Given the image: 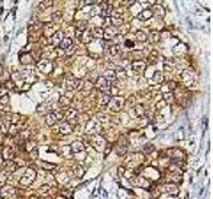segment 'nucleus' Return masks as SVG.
Here are the masks:
<instances>
[{
	"label": "nucleus",
	"instance_id": "f257e3e1",
	"mask_svg": "<svg viewBox=\"0 0 213 199\" xmlns=\"http://www.w3.org/2000/svg\"><path fill=\"white\" fill-rule=\"evenodd\" d=\"M35 178H36V171H35L33 169H27L25 172H24V175L20 178V184H23V186H28L31 184L35 180Z\"/></svg>",
	"mask_w": 213,
	"mask_h": 199
},
{
	"label": "nucleus",
	"instance_id": "f03ea898",
	"mask_svg": "<svg viewBox=\"0 0 213 199\" xmlns=\"http://www.w3.org/2000/svg\"><path fill=\"white\" fill-rule=\"evenodd\" d=\"M124 106V98L123 97H117V96H113L111 101L108 102V108L109 110H112V112H117Z\"/></svg>",
	"mask_w": 213,
	"mask_h": 199
},
{
	"label": "nucleus",
	"instance_id": "7ed1b4c3",
	"mask_svg": "<svg viewBox=\"0 0 213 199\" xmlns=\"http://www.w3.org/2000/svg\"><path fill=\"white\" fill-rule=\"evenodd\" d=\"M64 116L61 114L59 110H55V112H52V113H48L47 116H46V122H47V125H50V126H53L57 121H60L61 118H63Z\"/></svg>",
	"mask_w": 213,
	"mask_h": 199
},
{
	"label": "nucleus",
	"instance_id": "20e7f679",
	"mask_svg": "<svg viewBox=\"0 0 213 199\" xmlns=\"http://www.w3.org/2000/svg\"><path fill=\"white\" fill-rule=\"evenodd\" d=\"M37 68L41 70L43 73H51L52 72V69H53V64H52V61L51 60H48V59H43V60H40L39 63H37Z\"/></svg>",
	"mask_w": 213,
	"mask_h": 199
},
{
	"label": "nucleus",
	"instance_id": "39448f33",
	"mask_svg": "<svg viewBox=\"0 0 213 199\" xmlns=\"http://www.w3.org/2000/svg\"><path fill=\"white\" fill-rule=\"evenodd\" d=\"M0 194H2L3 199H15V194L16 190L12 187V186H3L0 189Z\"/></svg>",
	"mask_w": 213,
	"mask_h": 199
},
{
	"label": "nucleus",
	"instance_id": "423d86ee",
	"mask_svg": "<svg viewBox=\"0 0 213 199\" xmlns=\"http://www.w3.org/2000/svg\"><path fill=\"white\" fill-rule=\"evenodd\" d=\"M95 86H96L99 90H101V93H106V90H108L109 88H111V81H108L106 78H104L103 76H101V77L97 78Z\"/></svg>",
	"mask_w": 213,
	"mask_h": 199
},
{
	"label": "nucleus",
	"instance_id": "0eeeda50",
	"mask_svg": "<svg viewBox=\"0 0 213 199\" xmlns=\"http://www.w3.org/2000/svg\"><path fill=\"white\" fill-rule=\"evenodd\" d=\"M85 130H87V133H91V134H99V133H101V130H103V127H101L100 122L89 121L85 126Z\"/></svg>",
	"mask_w": 213,
	"mask_h": 199
},
{
	"label": "nucleus",
	"instance_id": "6e6552de",
	"mask_svg": "<svg viewBox=\"0 0 213 199\" xmlns=\"http://www.w3.org/2000/svg\"><path fill=\"white\" fill-rule=\"evenodd\" d=\"M63 116H65V118L68 119L71 123H75L77 121V110L75 108H71V106H69V108L65 109V113L63 114Z\"/></svg>",
	"mask_w": 213,
	"mask_h": 199
},
{
	"label": "nucleus",
	"instance_id": "1a4fd4ad",
	"mask_svg": "<svg viewBox=\"0 0 213 199\" xmlns=\"http://www.w3.org/2000/svg\"><path fill=\"white\" fill-rule=\"evenodd\" d=\"M81 86V81L75 77H68L67 80V88H68V90H76L79 88Z\"/></svg>",
	"mask_w": 213,
	"mask_h": 199
},
{
	"label": "nucleus",
	"instance_id": "9d476101",
	"mask_svg": "<svg viewBox=\"0 0 213 199\" xmlns=\"http://www.w3.org/2000/svg\"><path fill=\"white\" fill-rule=\"evenodd\" d=\"M116 35H117V28H115V27H106L105 29H103V37L105 40L116 37Z\"/></svg>",
	"mask_w": 213,
	"mask_h": 199
},
{
	"label": "nucleus",
	"instance_id": "9b49d317",
	"mask_svg": "<svg viewBox=\"0 0 213 199\" xmlns=\"http://www.w3.org/2000/svg\"><path fill=\"white\" fill-rule=\"evenodd\" d=\"M163 190L167 194H171V195H176V194L179 193V187H177V184H175V183H167V184H164L163 186Z\"/></svg>",
	"mask_w": 213,
	"mask_h": 199
},
{
	"label": "nucleus",
	"instance_id": "f8f14e48",
	"mask_svg": "<svg viewBox=\"0 0 213 199\" xmlns=\"http://www.w3.org/2000/svg\"><path fill=\"white\" fill-rule=\"evenodd\" d=\"M57 130L61 134H69V133H72V125L69 122H61L59 127H57Z\"/></svg>",
	"mask_w": 213,
	"mask_h": 199
},
{
	"label": "nucleus",
	"instance_id": "ddd939ff",
	"mask_svg": "<svg viewBox=\"0 0 213 199\" xmlns=\"http://www.w3.org/2000/svg\"><path fill=\"white\" fill-rule=\"evenodd\" d=\"M152 16H153V11H152V10H148V8H146V10L141 11L139 15H137V19L145 21V20H149Z\"/></svg>",
	"mask_w": 213,
	"mask_h": 199
},
{
	"label": "nucleus",
	"instance_id": "4468645a",
	"mask_svg": "<svg viewBox=\"0 0 213 199\" xmlns=\"http://www.w3.org/2000/svg\"><path fill=\"white\" fill-rule=\"evenodd\" d=\"M132 69L135 70V72H139L141 73L143 70L145 69V63L143 60H136V61H133L132 63Z\"/></svg>",
	"mask_w": 213,
	"mask_h": 199
},
{
	"label": "nucleus",
	"instance_id": "2eb2a0df",
	"mask_svg": "<svg viewBox=\"0 0 213 199\" xmlns=\"http://www.w3.org/2000/svg\"><path fill=\"white\" fill-rule=\"evenodd\" d=\"M183 78H184V81L186 85H190V84L193 82V72H192V69H186L183 72Z\"/></svg>",
	"mask_w": 213,
	"mask_h": 199
},
{
	"label": "nucleus",
	"instance_id": "dca6fc26",
	"mask_svg": "<svg viewBox=\"0 0 213 199\" xmlns=\"http://www.w3.org/2000/svg\"><path fill=\"white\" fill-rule=\"evenodd\" d=\"M132 114L135 117H144L145 116V108H144V105H136L135 108H133V110H132Z\"/></svg>",
	"mask_w": 213,
	"mask_h": 199
},
{
	"label": "nucleus",
	"instance_id": "f3484780",
	"mask_svg": "<svg viewBox=\"0 0 213 199\" xmlns=\"http://www.w3.org/2000/svg\"><path fill=\"white\" fill-rule=\"evenodd\" d=\"M59 47H60L63 51H67V49H69V48H72V39L64 37V39L59 43Z\"/></svg>",
	"mask_w": 213,
	"mask_h": 199
},
{
	"label": "nucleus",
	"instance_id": "a211bd4d",
	"mask_svg": "<svg viewBox=\"0 0 213 199\" xmlns=\"http://www.w3.org/2000/svg\"><path fill=\"white\" fill-rule=\"evenodd\" d=\"M111 12H112V6H111L109 3H104L103 6H101V12H100L101 17H106V16H109V15H111Z\"/></svg>",
	"mask_w": 213,
	"mask_h": 199
},
{
	"label": "nucleus",
	"instance_id": "6ab92c4d",
	"mask_svg": "<svg viewBox=\"0 0 213 199\" xmlns=\"http://www.w3.org/2000/svg\"><path fill=\"white\" fill-rule=\"evenodd\" d=\"M71 150H72L73 153H80L84 150V143L80 142V141H75V142L71 143Z\"/></svg>",
	"mask_w": 213,
	"mask_h": 199
},
{
	"label": "nucleus",
	"instance_id": "aec40b11",
	"mask_svg": "<svg viewBox=\"0 0 213 199\" xmlns=\"http://www.w3.org/2000/svg\"><path fill=\"white\" fill-rule=\"evenodd\" d=\"M111 21H112V27H115V28H117V27H121L124 24V20H123V17L120 16V15H113V16H111Z\"/></svg>",
	"mask_w": 213,
	"mask_h": 199
},
{
	"label": "nucleus",
	"instance_id": "412c9836",
	"mask_svg": "<svg viewBox=\"0 0 213 199\" xmlns=\"http://www.w3.org/2000/svg\"><path fill=\"white\" fill-rule=\"evenodd\" d=\"M16 163L13 162V161H6V165L3 166V169H6L7 172H13L16 170Z\"/></svg>",
	"mask_w": 213,
	"mask_h": 199
},
{
	"label": "nucleus",
	"instance_id": "4be33fe9",
	"mask_svg": "<svg viewBox=\"0 0 213 199\" xmlns=\"http://www.w3.org/2000/svg\"><path fill=\"white\" fill-rule=\"evenodd\" d=\"M163 81H164V74L161 73V72H154V74H153V77H152V82L153 84H163Z\"/></svg>",
	"mask_w": 213,
	"mask_h": 199
},
{
	"label": "nucleus",
	"instance_id": "5701e85b",
	"mask_svg": "<svg viewBox=\"0 0 213 199\" xmlns=\"http://www.w3.org/2000/svg\"><path fill=\"white\" fill-rule=\"evenodd\" d=\"M52 37H53V39H52V43H53V44H55V43L59 44L61 40L64 39V33L61 32V31H56V32L52 35Z\"/></svg>",
	"mask_w": 213,
	"mask_h": 199
},
{
	"label": "nucleus",
	"instance_id": "b1692460",
	"mask_svg": "<svg viewBox=\"0 0 213 199\" xmlns=\"http://www.w3.org/2000/svg\"><path fill=\"white\" fill-rule=\"evenodd\" d=\"M81 41L83 43H91L92 41V35H91V31L89 29H87V31H84V32L81 33Z\"/></svg>",
	"mask_w": 213,
	"mask_h": 199
},
{
	"label": "nucleus",
	"instance_id": "393cba45",
	"mask_svg": "<svg viewBox=\"0 0 213 199\" xmlns=\"http://www.w3.org/2000/svg\"><path fill=\"white\" fill-rule=\"evenodd\" d=\"M112 98V96L109 93H100V104L101 105H108V102Z\"/></svg>",
	"mask_w": 213,
	"mask_h": 199
},
{
	"label": "nucleus",
	"instance_id": "a878e982",
	"mask_svg": "<svg viewBox=\"0 0 213 199\" xmlns=\"http://www.w3.org/2000/svg\"><path fill=\"white\" fill-rule=\"evenodd\" d=\"M3 161H11V159L13 158V151L10 149V147H6L3 151Z\"/></svg>",
	"mask_w": 213,
	"mask_h": 199
},
{
	"label": "nucleus",
	"instance_id": "bb28decb",
	"mask_svg": "<svg viewBox=\"0 0 213 199\" xmlns=\"http://www.w3.org/2000/svg\"><path fill=\"white\" fill-rule=\"evenodd\" d=\"M72 169H73V172H75V175H76L77 178H81V176L84 175V167L81 165H75Z\"/></svg>",
	"mask_w": 213,
	"mask_h": 199
},
{
	"label": "nucleus",
	"instance_id": "cd10ccee",
	"mask_svg": "<svg viewBox=\"0 0 213 199\" xmlns=\"http://www.w3.org/2000/svg\"><path fill=\"white\" fill-rule=\"evenodd\" d=\"M136 40L140 43H145L146 40H148V36H146V33H144L143 31H137L136 32Z\"/></svg>",
	"mask_w": 213,
	"mask_h": 199
},
{
	"label": "nucleus",
	"instance_id": "c85d7f7f",
	"mask_svg": "<svg viewBox=\"0 0 213 199\" xmlns=\"http://www.w3.org/2000/svg\"><path fill=\"white\" fill-rule=\"evenodd\" d=\"M115 74H116V77H117V80H121V81H124V80L127 78V70L125 69H117L116 72H115Z\"/></svg>",
	"mask_w": 213,
	"mask_h": 199
},
{
	"label": "nucleus",
	"instance_id": "c756f323",
	"mask_svg": "<svg viewBox=\"0 0 213 199\" xmlns=\"http://www.w3.org/2000/svg\"><path fill=\"white\" fill-rule=\"evenodd\" d=\"M160 40V32L157 31H152V32L149 33V41L150 43H157Z\"/></svg>",
	"mask_w": 213,
	"mask_h": 199
},
{
	"label": "nucleus",
	"instance_id": "7c9ffc66",
	"mask_svg": "<svg viewBox=\"0 0 213 199\" xmlns=\"http://www.w3.org/2000/svg\"><path fill=\"white\" fill-rule=\"evenodd\" d=\"M108 51H109V53L112 56H117L120 53V45H119V44H112V45L109 47Z\"/></svg>",
	"mask_w": 213,
	"mask_h": 199
},
{
	"label": "nucleus",
	"instance_id": "2f4dec72",
	"mask_svg": "<svg viewBox=\"0 0 213 199\" xmlns=\"http://www.w3.org/2000/svg\"><path fill=\"white\" fill-rule=\"evenodd\" d=\"M61 17H63V12L61 11H56L52 13V23H59V21L61 20Z\"/></svg>",
	"mask_w": 213,
	"mask_h": 199
},
{
	"label": "nucleus",
	"instance_id": "473e14b6",
	"mask_svg": "<svg viewBox=\"0 0 213 199\" xmlns=\"http://www.w3.org/2000/svg\"><path fill=\"white\" fill-rule=\"evenodd\" d=\"M92 39L95 37V39H101L103 37V28H99V27H97V28H95L92 31Z\"/></svg>",
	"mask_w": 213,
	"mask_h": 199
},
{
	"label": "nucleus",
	"instance_id": "72a5a7b5",
	"mask_svg": "<svg viewBox=\"0 0 213 199\" xmlns=\"http://www.w3.org/2000/svg\"><path fill=\"white\" fill-rule=\"evenodd\" d=\"M16 88V84L13 80H7L6 82H4V89L6 90H12V89H15Z\"/></svg>",
	"mask_w": 213,
	"mask_h": 199
},
{
	"label": "nucleus",
	"instance_id": "f704fd0d",
	"mask_svg": "<svg viewBox=\"0 0 213 199\" xmlns=\"http://www.w3.org/2000/svg\"><path fill=\"white\" fill-rule=\"evenodd\" d=\"M59 105L61 106V108H64V109H67V108H69V105H71V101H69L68 98H67V97H60Z\"/></svg>",
	"mask_w": 213,
	"mask_h": 199
},
{
	"label": "nucleus",
	"instance_id": "c9c22d12",
	"mask_svg": "<svg viewBox=\"0 0 213 199\" xmlns=\"http://www.w3.org/2000/svg\"><path fill=\"white\" fill-rule=\"evenodd\" d=\"M103 77H104V78H106V80H108V81H112V80H115V78H116V74H115V70H111V69H108V70H106V72H105V74H104Z\"/></svg>",
	"mask_w": 213,
	"mask_h": 199
},
{
	"label": "nucleus",
	"instance_id": "e433bc0d",
	"mask_svg": "<svg viewBox=\"0 0 213 199\" xmlns=\"http://www.w3.org/2000/svg\"><path fill=\"white\" fill-rule=\"evenodd\" d=\"M117 146H119V147H127V149H128V139H127L125 135H121V137L119 138Z\"/></svg>",
	"mask_w": 213,
	"mask_h": 199
},
{
	"label": "nucleus",
	"instance_id": "4c0bfd02",
	"mask_svg": "<svg viewBox=\"0 0 213 199\" xmlns=\"http://www.w3.org/2000/svg\"><path fill=\"white\" fill-rule=\"evenodd\" d=\"M56 178H57V180H59L60 183H67V182L69 180V176L67 175V174H63V172L57 174V175H56Z\"/></svg>",
	"mask_w": 213,
	"mask_h": 199
},
{
	"label": "nucleus",
	"instance_id": "58836bf2",
	"mask_svg": "<svg viewBox=\"0 0 213 199\" xmlns=\"http://www.w3.org/2000/svg\"><path fill=\"white\" fill-rule=\"evenodd\" d=\"M8 102H10V96H8V94L0 97V108H4V106H7Z\"/></svg>",
	"mask_w": 213,
	"mask_h": 199
},
{
	"label": "nucleus",
	"instance_id": "ea45409f",
	"mask_svg": "<svg viewBox=\"0 0 213 199\" xmlns=\"http://www.w3.org/2000/svg\"><path fill=\"white\" fill-rule=\"evenodd\" d=\"M173 100H175V96H173L171 92L164 93V101H165V102H172Z\"/></svg>",
	"mask_w": 213,
	"mask_h": 199
},
{
	"label": "nucleus",
	"instance_id": "a19ab883",
	"mask_svg": "<svg viewBox=\"0 0 213 199\" xmlns=\"http://www.w3.org/2000/svg\"><path fill=\"white\" fill-rule=\"evenodd\" d=\"M76 31H79V32H84V31H87V21H79Z\"/></svg>",
	"mask_w": 213,
	"mask_h": 199
},
{
	"label": "nucleus",
	"instance_id": "79ce46f5",
	"mask_svg": "<svg viewBox=\"0 0 213 199\" xmlns=\"http://www.w3.org/2000/svg\"><path fill=\"white\" fill-rule=\"evenodd\" d=\"M153 149H154V146H153L152 143H146V145L144 146V153H145V154H149V153L153 151Z\"/></svg>",
	"mask_w": 213,
	"mask_h": 199
},
{
	"label": "nucleus",
	"instance_id": "37998d69",
	"mask_svg": "<svg viewBox=\"0 0 213 199\" xmlns=\"http://www.w3.org/2000/svg\"><path fill=\"white\" fill-rule=\"evenodd\" d=\"M51 4H53V2H51V0H48V2H41V3H40V6H39V8H40V10H46V8H48Z\"/></svg>",
	"mask_w": 213,
	"mask_h": 199
},
{
	"label": "nucleus",
	"instance_id": "c03bdc74",
	"mask_svg": "<svg viewBox=\"0 0 213 199\" xmlns=\"http://www.w3.org/2000/svg\"><path fill=\"white\" fill-rule=\"evenodd\" d=\"M97 118H99L101 122H106V121L109 119V118H108V116H106L105 113H99V114H97Z\"/></svg>",
	"mask_w": 213,
	"mask_h": 199
},
{
	"label": "nucleus",
	"instance_id": "a18cd8bd",
	"mask_svg": "<svg viewBox=\"0 0 213 199\" xmlns=\"http://www.w3.org/2000/svg\"><path fill=\"white\" fill-rule=\"evenodd\" d=\"M150 59H152V63H154V61L159 59V53H157V51H152V52H150Z\"/></svg>",
	"mask_w": 213,
	"mask_h": 199
},
{
	"label": "nucleus",
	"instance_id": "49530a36",
	"mask_svg": "<svg viewBox=\"0 0 213 199\" xmlns=\"http://www.w3.org/2000/svg\"><path fill=\"white\" fill-rule=\"evenodd\" d=\"M127 147H119V146H117V149H116V151H117V154H119V155H124V154H125L127 153Z\"/></svg>",
	"mask_w": 213,
	"mask_h": 199
},
{
	"label": "nucleus",
	"instance_id": "de8ad7c7",
	"mask_svg": "<svg viewBox=\"0 0 213 199\" xmlns=\"http://www.w3.org/2000/svg\"><path fill=\"white\" fill-rule=\"evenodd\" d=\"M43 167H46V169H48V170H55V169H56L55 166H52L51 163H47V162L43 163Z\"/></svg>",
	"mask_w": 213,
	"mask_h": 199
},
{
	"label": "nucleus",
	"instance_id": "09e8293b",
	"mask_svg": "<svg viewBox=\"0 0 213 199\" xmlns=\"http://www.w3.org/2000/svg\"><path fill=\"white\" fill-rule=\"evenodd\" d=\"M92 88H93V84L91 81H87V84L84 85V90H89V89H92Z\"/></svg>",
	"mask_w": 213,
	"mask_h": 199
},
{
	"label": "nucleus",
	"instance_id": "8fccbe9b",
	"mask_svg": "<svg viewBox=\"0 0 213 199\" xmlns=\"http://www.w3.org/2000/svg\"><path fill=\"white\" fill-rule=\"evenodd\" d=\"M50 189H51V186H50V184H44V187H41V189L39 190V191H40V193H46V191H48Z\"/></svg>",
	"mask_w": 213,
	"mask_h": 199
},
{
	"label": "nucleus",
	"instance_id": "3c124183",
	"mask_svg": "<svg viewBox=\"0 0 213 199\" xmlns=\"http://www.w3.org/2000/svg\"><path fill=\"white\" fill-rule=\"evenodd\" d=\"M165 104H167V102H165V101H164V100H163V101H160V102H157V105H156V108H157V109H163V108H164V106H165Z\"/></svg>",
	"mask_w": 213,
	"mask_h": 199
},
{
	"label": "nucleus",
	"instance_id": "603ef678",
	"mask_svg": "<svg viewBox=\"0 0 213 199\" xmlns=\"http://www.w3.org/2000/svg\"><path fill=\"white\" fill-rule=\"evenodd\" d=\"M29 153H31V157H32L33 159H36V158H37V150H36V149L31 150V151H29Z\"/></svg>",
	"mask_w": 213,
	"mask_h": 199
},
{
	"label": "nucleus",
	"instance_id": "864d4df0",
	"mask_svg": "<svg viewBox=\"0 0 213 199\" xmlns=\"http://www.w3.org/2000/svg\"><path fill=\"white\" fill-rule=\"evenodd\" d=\"M125 47H129V48H132V47H133V43L131 41V40H125Z\"/></svg>",
	"mask_w": 213,
	"mask_h": 199
},
{
	"label": "nucleus",
	"instance_id": "5fc2aeb1",
	"mask_svg": "<svg viewBox=\"0 0 213 199\" xmlns=\"http://www.w3.org/2000/svg\"><path fill=\"white\" fill-rule=\"evenodd\" d=\"M111 150H112V146L109 145V146H108V149H105V155H108V154L111 153Z\"/></svg>",
	"mask_w": 213,
	"mask_h": 199
},
{
	"label": "nucleus",
	"instance_id": "6e6d98bb",
	"mask_svg": "<svg viewBox=\"0 0 213 199\" xmlns=\"http://www.w3.org/2000/svg\"><path fill=\"white\" fill-rule=\"evenodd\" d=\"M3 163H4V161H3V158L0 157V170H2V169H3V166H4Z\"/></svg>",
	"mask_w": 213,
	"mask_h": 199
},
{
	"label": "nucleus",
	"instance_id": "4d7b16f0",
	"mask_svg": "<svg viewBox=\"0 0 213 199\" xmlns=\"http://www.w3.org/2000/svg\"><path fill=\"white\" fill-rule=\"evenodd\" d=\"M117 90H119V89H116V88H115V86H112V94H116V93H117Z\"/></svg>",
	"mask_w": 213,
	"mask_h": 199
},
{
	"label": "nucleus",
	"instance_id": "13d9d810",
	"mask_svg": "<svg viewBox=\"0 0 213 199\" xmlns=\"http://www.w3.org/2000/svg\"><path fill=\"white\" fill-rule=\"evenodd\" d=\"M119 172L120 174H124V167H119Z\"/></svg>",
	"mask_w": 213,
	"mask_h": 199
},
{
	"label": "nucleus",
	"instance_id": "bf43d9fd",
	"mask_svg": "<svg viewBox=\"0 0 213 199\" xmlns=\"http://www.w3.org/2000/svg\"><path fill=\"white\" fill-rule=\"evenodd\" d=\"M2 72H3V65L0 64V74H2Z\"/></svg>",
	"mask_w": 213,
	"mask_h": 199
},
{
	"label": "nucleus",
	"instance_id": "052dcab7",
	"mask_svg": "<svg viewBox=\"0 0 213 199\" xmlns=\"http://www.w3.org/2000/svg\"><path fill=\"white\" fill-rule=\"evenodd\" d=\"M163 199H167V198H163ZM171 199H177L175 195H171Z\"/></svg>",
	"mask_w": 213,
	"mask_h": 199
},
{
	"label": "nucleus",
	"instance_id": "680f3d73",
	"mask_svg": "<svg viewBox=\"0 0 213 199\" xmlns=\"http://www.w3.org/2000/svg\"><path fill=\"white\" fill-rule=\"evenodd\" d=\"M0 127H2V121H0Z\"/></svg>",
	"mask_w": 213,
	"mask_h": 199
}]
</instances>
